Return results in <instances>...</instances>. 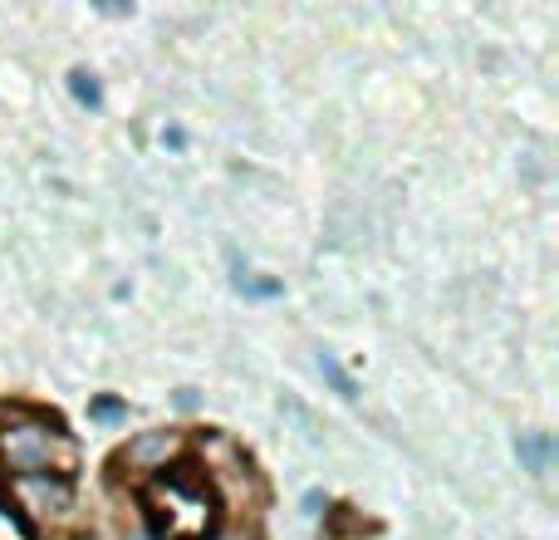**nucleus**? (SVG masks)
I'll return each mask as SVG.
<instances>
[{
	"label": "nucleus",
	"instance_id": "20e7f679",
	"mask_svg": "<svg viewBox=\"0 0 559 540\" xmlns=\"http://www.w3.org/2000/svg\"><path fill=\"white\" fill-rule=\"evenodd\" d=\"M177 447H182V437L167 433V427H157V433H138L133 443L123 447V462L138 467V472H157V467L173 462Z\"/></svg>",
	"mask_w": 559,
	"mask_h": 540
},
{
	"label": "nucleus",
	"instance_id": "7ed1b4c3",
	"mask_svg": "<svg viewBox=\"0 0 559 540\" xmlns=\"http://www.w3.org/2000/svg\"><path fill=\"white\" fill-rule=\"evenodd\" d=\"M15 502L29 516H69L74 512V486L69 477H15Z\"/></svg>",
	"mask_w": 559,
	"mask_h": 540
},
{
	"label": "nucleus",
	"instance_id": "9d476101",
	"mask_svg": "<svg viewBox=\"0 0 559 540\" xmlns=\"http://www.w3.org/2000/svg\"><path fill=\"white\" fill-rule=\"evenodd\" d=\"M133 540H147V536H133Z\"/></svg>",
	"mask_w": 559,
	"mask_h": 540
},
{
	"label": "nucleus",
	"instance_id": "39448f33",
	"mask_svg": "<svg viewBox=\"0 0 559 540\" xmlns=\"http://www.w3.org/2000/svg\"><path fill=\"white\" fill-rule=\"evenodd\" d=\"M515 453H521V462L531 467V472H550V453H555V443L545 433H521L515 437Z\"/></svg>",
	"mask_w": 559,
	"mask_h": 540
},
{
	"label": "nucleus",
	"instance_id": "6e6552de",
	"mask_svg": "<svg viewBox=\"0 0 559 540\" xmlns=\"http://www.w3.org/2000/svg\"><path fill=\"white\" fill-rule=\"evenodd\" d=\"M94 413H98V418H118V413H123V403H114V398H104V403H94Z\"/></svg>",
	"mask_w": 559,
	"mask_h": 540
},
{
	"label": "nucleus",
	"instance_id": "f03ea898",
	"mask_svg": "<svg viewBox=\"0 0 559 540\" xmlns=\"http://www.w3.org/2000/svg\"><path fill=\"white\" fill-rule=\"evenodd\" d=\"M0 457H5L10 472H20V477H45L49 467H55V457H64L69 462L64 443H59L49 427H39V423L5 427V433H0Z\"/></svg>",
	"mask_w": 559,
	"mask_h": 540
},
{
	"label": "nucleus",
	"instance_id": "f257e3e1",
	"mask_svg": "<svg viewBox=\"0 0 559 540\" xmlns=\"http://www.w3.org/2000/svg\"><path fill=\"white\" fill-rule=\"evenodd\" d=\"M147 502L157 506V531H163V540H197L212 526V502H206L197 486L187 482H163L153 486V496Z\"/></svg>",
	"mask_w": 559,
	"mask_h": 540
},
{
	"label": "nucleus",
	"instance_id": "423d86ee",
	"mask_svg": "<svg viewBox=\"0 0 559 540\" xmlns=\"http://www.w3.org/2000/svg\"><path fill=\"white\" fill-rule=\"evenodd\" d=\"M319 374H324L329 384H334V394H338V398H358V384L344 374V368H338V359L329 354V349H319Z\"/></svg>",
	"mask_w": 559,
	"mask_h": 540
},
{
	"label": "nucleus",
	"instance_id": "0eeeda50",
	"mask_svg": "<svg viewBox=\"0 0 559 540\" xmlns=\"http://www.w3.org/2000/svg\"><path fill=\"white\" fill-rule=\"evenodd\" d=\"M69 94H74L84 108H98V104H104V89H98V79L88 74V69H74V74H69Z\"/></svg>",
	"mask_w": 559,
	"mask_h": 540
},
{
	"label": "nucleus",
	"instance_id": "1a4fd4ad",
	"mask_svg": "<svg viewBox=\"0 0 559 540\" xmlns=\"http://www.w3.org/2000/svg\"><path fill=\"white\" fill-rule=\"evenodd\" d=\"M212 540H255V536H246V531H222V536H212Z\"/></svg>",
	"mask_w": 559,
	"mask_h": 540
}]
</instances>
